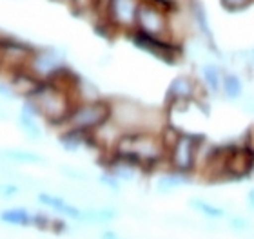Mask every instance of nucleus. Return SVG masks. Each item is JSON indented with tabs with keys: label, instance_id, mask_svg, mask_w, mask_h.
<instances>
[{
	"label": "nucleus",
	"instance_id": "1",
	"mask_svg": "<svg viewBox=\"0 0 254 239\" xmlns=\"http://www.w3.org/2000/svg\"><path fill=\"white\" fill-rule=\"evenodd\" d=\"M111 101V120L122 129L124 133H156L169 123V114L165 107L145 105L142 101L127 98V96H115Z\"/></svg>",
	"mask_w": 254,
	"mask_h": 239
},
{
	"label": "nucleus",
	"instance_id": "2",
	"mask_svg": "<svg viewBox=\"0 0 254 239\" xmlns=\"http://www.w3.org/2000/svg\"><path fill=\"white\" fill-rule=\"evenodd\" d=\"M27 100L33 103L38 116L44 118L51 127L59 129H62V125L76 105L74 98L67 91L60 89L51 82H42L40 87Z\"/></svg>",
	"mask_w": 254,
	"mask_h": 239
},
{
	"label": "nucleus",
	"instance_id": "3",
	"mask_svg": "<svg viewBox=\"0 0 254 239\" xmlns=\"http://www.w3.org/2000/svg\"><path fill=\"white\" fill-rule=\"evenodd\" d=\"M111 118V101L109 98H100L95 101H82L74 105L69 118L62 125L60 131L73 129V131H82V133H93L95 129L107 122Z\"/></svg>",
	"mask_w": 254,
	"mask_h": 239
},
{
	"label": "nucleus",
	"instance_id": "4",
	"mask_svg": "<svg viewBox=\"0 0 254 239\" xmlns=\"http://www.w3.org/2000/svg\"><path fill=\"white\" fill-rule=\"evenodd\" d=\"M134 31L175 42L173 35H171V11L164 9L153 2H147V0H142V4H140Z\"/></svg>",
	"mask_w": 254,
	"mask_h": 239
},
{
	"label": "nucleus",
	"instance_id": "5",
	"mask_svg": "<svg viewBox=\"0 0 254 239\" xmlns=\"http://www.w3.org/2000/svg\"><path fill=\"white\" fill-rule=\"evenodd\" d=\"M142 0H106L98 18L111 26L117 35H129L136 27V15Z\"/></svg>",
	"mask_w": 254,
	"mask_h": 239
},
{
	"label": "nucleus",
	"instance_id": "6",
	"mask_svg": "<svg viewBox=\"0 0 254 239\" xmlns=\"http://www.w3.org/2000/svg\"><path fill=\"white\" fill-rule=\"evenodd\" d=\"M127 38L131 40V44L136 49L143 51V53L151 54L154 58H158L160 62L169 65L180 64L184 56H186V49L180 44H175L171 40H162V38H154L143 33L132 31L127 35Z\"/></svg>",
	"mask_w": 254,
	"mask_h": 239
},
{
	"label": "nucleus",
	"instance_id": "7",
	"mask_svg": "<svg viewBox=\"0 0 254 239\" xmlns=\"http://www.w3.org/2000/svg\"><path fill=\"white\" fill-rule=\"evenodd\" d=\"M201 136L203 134L187 133V131H184L180 134V138L176 140V143L167 152V163H169L171 170L194 178L196 152H198V145H200Z\"/></svg>",
	"mask_w": 254,
	"mask_h": 239
},
{
	"label": "nucleus",
	"instance_id": "8",
	"mask_svg": "<svg viewBox=\"0 0 254 239\" xmlns=\"http://www.w3.org/2000/svg\"><path fill=\"white\" fill-rule=\"evenodd\" d=\"M225 159V183H238L253 178L254 158L244 149L242 142H231Z\"/></svg>",
	"mask_w": 254,
	"mask_h": 239
},
{
	"label": "nucleus",
	"instance_id": "9",
	"mask_svg": "<svg viewBox=\"0 0 254 239\" xmlns=\"http://www.w3.org/2000/svg\"><path fill=\"white\" fill-rule=\"evenodd\" d=\"M65 65L64 54L60 53L59 49L53 48H37L35 53L31 54V58L27 60V64L24 69L29 71L33 76H37L38 80H49L51 76L60 71Z\"/></svg>",
	"mask_w": 254,
	"mask_h": 239
},
{
	"label": "nucleus",
	"instance_id": "10",
	"mask_svg": "<svg viewBox=\"0 0 254 239\" xmlns=\"http://www.w3.org/2000/svg\"><path fill=\"white\" fill-rule=\"evenodd\" d=\"M187 11L190 15V20H192V27H194V37L201 38L205 46L211 49L212 56L216 58H223V53L220 51L216 44V37H214V31H212L211 26V18H209V13H207V7L203 5L201 0H190L187 4Z\"/></svg>",
	"mask_w": 254,
	"mask_h": 239
},
{
	"label": "nucleus",
	"instance_id": "11",
	"mask_svg": "<svg viewBox=\"0 0 254 239\" xmlns=\"http://www.w3.org/2000/svg\"><path fill=\"white\" fill-rule=\"evenodd\" d=\"M223 67L214 60H207L201 62L198 67V80L203 85V89L207 91L209 96H218L222 95V80H223Z\"/></svg>",
	"mask_w": 254,
	"mask_h": 239
},
{
	"label": "nucleus",
	"instance_id": "12",
	"mask_svg": "<svg viewBox=\"0 0 254 239\" xmlns=\"http://www.w3.org/2000/svg\"><path fill=\"white\" fill-rule=\"evenodd\" d=\"M194 181L192 176L180 174V172H175V170H165L158 176V180L154 183V191L158 192L160 196H167V194H173L182 187H187Z\"/></svg>",
	"mask_w": 254,
	"mask_h": 239
},
{
	"label": "nucleus",
	"instance_id": "13",
	"mask_svg": "<svg viewBox=\"0 0 254 239\" xmlns=\"http://www.w3.org/2000/svg\"><path fill=\"white\" fill-rule=\"evenodd\" d=\"M187 205H189L190 210H194L196 214H200V216H203L205 219H211V221H220V219L229 216L227 208H223L222 205H216L214 201L205 199V197H189Z\"/></svg>",
	"mask_w": 254,
	"mask_h": 239
},
{
	"label": "nucleus",
	"instance_id": "14",
	"mask_svg": "<svg viewBox=\"0 0 254 239\" xmlns=\"http://www.w3.org/2000/svg\"><path fill=\"white\" fill-rule=\"evenodd\" d=\"M222 96L229 101H242L245 96L244 76L236 71H225L222 80Z\"/></svg>",
	"mask_w": 254,
	"mask_h": 239
},
{
	"label": "nucleus",
	"instance_id": "15",
	"mask_svg": "<svg viewBox=\"0 0 254 239\" xmlns=\"http://www.w3.org/2000/svg\"><path fill=\"white\" fill-rule=\"evenodd\" d=\"M42 80H38L37 76H33L29 71L26 69H16L13 71V78H11V87L15 89V93L18 96H24V98H29L33 96V93L40 87Z\"/></svg>",
	"mask_w": 254,
	"mask_h": 239
},
{
	"label": "nucleus",
	"instance_id": "16",
	"mask_svg": "<svg viewBox=\"0 0 254 239\" xmlns=\"http://www.w3.org/2000/svg\"><path fill=\"white\" fill-rule=\"evenodd\" d=\"M38 201L42 203V205H46V207L53 208L55 212L62 214L65 218L74 219V221H78L80 216H82V210H80L76 205H71V203H67L65 199H62V197L48 194V192H40V194H38Z\"/></svg>",
	"mask_w": 254,
	"mask_h": 239
},
{
	"label": "nucleus",
	"instance_id": "17",
	"mask_svg": "<svg viewBox=\"0 0 254 239\" xmlns=\"http://www.w3.org/2000/svg\"><path fill=\"white\" fill-rule=\"evenodd\" d=\"M89 134L91 133H82V131L65 129V131H60L59 143L64 150L76 152V150H80L82 147H89Z\"/></svg>",
	"mask_w": 254,
	"mask_h": 239
},
{
	"label": "nucleus",
	"instance_id": "18",
	"mask_svg": "<svg viewBox=\"0 0 254 239\" xmlns=\"http://www.w3.org/2000/svg\"><path fill=\"white\" fill-rule=\"evenodd\" d=\"M118 216L117 208L113 207H100V208H85L82 210V216H80L78 223L85 225H106L115 221Z\"/></svg>",
	"mask_w": 254,
	"mask_h": 239
},
{
	"label": "nucleus",
	"instance_id": "19",
	"mask_svg": "<svg viewBox=\"0 0 254 239\" xmlns=\"http://www.w3.org/2000/svg\"><path fill=\"white\" fill-rule=\"evenodd\" d=\"M0 159H7L9 163H20V165H46V158L31 150H20V149H5L0 150Z\"/></svg>",
	"mask_w": 254,
	"mask_h": 239
},
{
	"label": "nucleus",
	"instance_id": "20",
	"mask_svg": "<svg viewBox=\"0 0 254 239\" xmlns=\"http://www.w3.org/2000/svg\"><path fill=\"white\" fill-rule=\"evenodd\" d=\"M37 118L35 114H29L26 111H20L18 118H16V123L20 125V129L26 133V136L33 142H38V140L44 138V133H42V127L38 125Z\"/></svg>",
	"mask_w": 254,
	"mask_h": 239
},
{
	"label": "nucleus",
	"instance_id": "21",
	"mask_svg": "<svg viewBox=\"0 0 254 239\" xmlns=\"http://www.w3.org/2000/svg\"><path fill=\"white\" fill-rule=\"evenodd\" d=\"M0 219L11 225H20V227L33 225V216H29L24 208H9V210H4V212L0 214Z\"/></svg>",
	"mask_w": 254,
	"mask_h": 239
},
{
	"label": "nucleus",
	"instance_id": "22",
	"mask_svg": "<svg viewBox=\"0 0 254 239\" xmlns=\"http://www.w3.org/2000/svg\"><path fill=\"white\" fill-rule=\"evenodd\" d=\"M227 227L233 230L234 234H249L251 230L254 229L253 221L245 216H240V214H233V216H227Z\"/></svg>",
	"mask_w": 254,
	"mask_h": 239
},
{
	"label": "nucleus",
	"instance_id": "23",
	"mask_svg": "<svg viewBox=\"0 0 254 239\" xmlns=\"http://www.w3.org/2000/svg\"><path fill=\"white\" fill-rule=\"evenodd\" d=\"M60 174H64L65 178H69V180L76 181V183H85V181H89V174L85 172V170L82 169H76V167H69V165H62L60 167Z\"/></svg>",
	"mask_w": 254,
	"mask_h": 239
},
{
	"label": "nucleus",
	"instance_id": "24",
	"mask_svg": "<svg viewBox=\"0 0 254 239\" xmlns=\"http://www.w3.org/2000/svg\"><path fill=\"white\" fill-rule=\"evenodd\" d=\"M254 4V0H220V5L227 13H242V11L249 9Z\"/></svg>",
	"mask_w": 254,
	"mask_h": 239
},
{
	"label": "nucleus",
	"instance_id": "25",
	"mask_svg": "<svg viewBox=\"0 0 254 239\" xmlns=\"http://www.w3.org/2000/svg\"><path fill=\"white\" fill-rule=\"evenodd\" d=\"M98 181H100L102 185L104 187H107L109 191H113V192H120V185H122V181L118 180V178H115V176L111 174V172H104V174L98 178Z\"/></svg>",
	"mask_w": 254,
	"mask_h": 239
},
{
	"label": "nucleus",
	"instance_id": "26",
	"mask_svg": "<svg viewBox=\"0 0 254 239\" xmlns=\"http://www.w3.org/2000/svg\"><path fill=\"white\" fill-rule=\"evenodd\" d=\"M147 2H153V4L160 5V7H164L167 11H175L180 9V7H186L190 0H147Z\"/></svg>",
	"mask_w": 254,
	"mask_h": 239
},
{
	"label": "nucleus",
	"instance_id": "27",
	"mask_svg": "<svg viewBox=\"0 0 254 239\" xmlns=\"http://www.w3.org/2000/svg\"><path fill=\"white\" fill-rule=\"evenodd\" d=\"M240 142H242V145H244V149L254 158V125H251V127L245 131L244 136L240 138Z\"/></svg>",
	"mask_w": 254,
	"mask_h": 239
},
{
	"label": "nucleus",
	"instance_id": "28",
	"mask_svg": "<svg viewBox=\"0 0 254 239\" xmlns=\"http://www.w3.org/2000/svg\"><path fill=\"white\" fill-rule=\"evenodd\" d=\"M51 223H53V219L49 218V216H46V214H35L33 216V225L38 227L40 230L51 229Z\"/></svg>",
	"mask_w": 254,
	"mask_h": 239
},
{
	"label": "nucleus",
	"instance_id": "29",
	"mask_svg": "<svg viewBox=\"0 0 254 239\" xmlns=\"http://www.w3.org/2000/svg\"><path fill=\"white\" fill-rule=\"evenodd\" d=\"M0 96H2L4 100H15L18 95H16L15 89L11 87V84H4V82H0Z\"/></svg>",
	"mask_w": 254,
	"mask_h": 239
},
{
	"label": "nucleus",
	"instance_id": "30",
	"mask_svg": "<svg viewBox=\"0 0 254 239\" xmlns=\"http://www.w3.org/2000/svg\"><path fill=\"white\" fill-rule=\"evenodd\" d=\"M242 109H244L245 114L254 116V95L244 96V98H242Z\"/></svg>",
	"mask_w": 254,
	"mask_h": 239
},
{
	"label": "nucleus",
	"instance_id": "31",
	"mask_svg": "<svg viewBox=\"0 0 254 239\" xmlns=\"http://www.w3.org/2000/svg\"><path fill=\"white\" fill-rule=\"evenodd\" d=\"M18 192H20V187L15 185V183H7V185L2 187L0 196H2V197H13V196H16Z\"/></svg>",
	"mask_w": 254,
	"mask_h": 239
},
{
	"label": "nucleus",
	"instance_id": "32",
	"mask_svg": "<svg viewBox=\"0 0 254 239\" xmlns=\"http://www.w3.org/2000/svg\"><path fill=\"white\" fill-rule=\"evenodd\" d=\"M247 208L254 214V189H249L247 192Z\"/></svg>",
	"mask_w": 254,
	"mask_h": 239
},
{
	"label": "nucleus",
	"instance_id": "33",
	"mask_svg": "<svg viewBox=\"0 0 254 239\" xmlns=\"http://www.w3.org/2000/svg\"><path fill=\"white\" fill-rule=\"evenodd\" d=\"M102 239H120L117 236V232H111V230H106V232H102Z\"/></svg>",
	"mask_w": 254,
	"mask_h": 239
},
{
	"label": "nucleus",
	"instance_id": "34",
	"mask_svg": "<svg viewBox=\"0 0 254 239\" xmlns=\"http://www.w3.org/2000/svg\"><path fill=\"white\" fill-rule=\"evenodd\" d=\"M0 120H5V112L4 111H0Z\"/></svg>",
	"mask_w": 254,
	"mask_h": 239
},
{
	"label": "nucleus",
	"instance_id": "35",
	"mask_svg": "<svg viewBox=\"0 0 254 239\" xmlns=\"http://www.w3.org/2000/svg\"><path fill=\"white\" fill-rule=\"evenodd\" d=\"M2 187H4V185H0V191H2Z\"/></svg>",
	"mask_w": 254,
	"mask_h": 239
}]
</instances>
